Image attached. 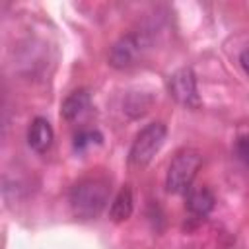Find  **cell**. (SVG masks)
Listing matches in <instances>:
<instances>
[{
	"label": "cell",
	"mask_w": 249,
	"mask_h": 249,
	"mask_svg": "<svg viewBox=\"0 0 249 249\" xmlns=\"http://www.w3.org/2000/svg\"><path fill=\"white\" fill-rule=\"evenodd\" d=\"M109 181L103 177H86L80 179L68 195L70 210L80 220H93L97 218L109 200Z\"/></svg>",
	"instance_id": "1"
},
{
	"label": "cell",
	"mask_w": 249,
	"mask_h": 249,
	"mask_svg": "<svg viewBox=\"0 0 249 249\" xmlns=\"http://www.w3.org/2000/svg\"><path fill=\"white\" fill-rule=\"evenodd\" d=\"M202 165V154L196 148H183L179 150L167 167L165 175V189L173 195H187L198 169Z\"/></svg>",
	"instance_id": "2"
},
{
	"label": "cell",
	"mask_w": 249,
	"mask_h": 249,
	"mask_svg": "<svg viewBox=\"0 0 249 249\" xmlns=\"http://www.w3.org/2000/svg\"><path fill=\"white\" fill-rule=\"evenodd\" d=\"M167 136V128L161 121H154L150 124H146L134 138L130 152H128V161L132 167H146L154 156L160 152V148L163 146Z\"/></svg>",
	"instance_id": "3"
},
{
	"label": "cell",
	"mask_w": 249,
	"mask_h": 249,
	"mask_svg": "<svg viewBox=\"0 0 249 249\" xmlns=\"http://www.w3.org/2000/svg\"><path fill=\"white\" fill-rule=\"evenodd\" d=\"M167 91L179 105H183L187 109H196L200 105V97H198V89H196V76H195L193 68H189V66L175 70L167 78Z\"/></svg>",
	"instance_id": "4"
},
{
	"label": "cell",
	"mask_w": 249,
	"mask_h": 249,
	"mask_svg": "<svg viewBox=\"0 0 249 249\" xmlns=\"http://www.w3.org/2000/svg\"><path fill=\"white\" fill-rule=\"evenodd\" d=\"M144 37L138 33H126L121 39H117L109 51V64L117 70L130 68L138 62V58L144 53Z\"/></svg>",
	"instance_id": "5"
},
{
	"label": "cell",
	"mask_w": 249,
	"mask_h": 249,
	"mask_svg": "<svg viewBox=\"0 0 249 249\" xmlns=\"http://www.w3.org/2000/svg\"><path fill=\"white\" fill-rule=\"evenodd\" d=\"M54 140V132L53 126L47 119L43 117H35L27 128V144L31 146V150H35L37 154H45Z\"/></svg>",
	"instance_id": "6"
},
{
	"label": "cell",
	"mask_w": 249,
	"mask_h": 249,
	"mask_svg": "<svg viewBox=\"0 0 249 249\" xmlns=\"http://www.w3.org/2000/svg\"><path fill=\"white\" fill-rule=\"evenodd\" d=\"M214 195L208 187H196V189H189L187 193V210L196 216V218H204L210 214V210L214 208Z\"/></svg>",
	"instance_id": "7"
},
{
	"label": "cell",
	"mask_w": 249,
	"mask_h": 249,
	"mask_svg": "<svg viewBox=\"0 0 249 249\" xmlns=\"http://www.w3.org/2000/svg\"><path fill=\"white\" fill-rule=\"evenodd\" d=\"M89 107V93L88 89H76L72 91L64 101H62V107H60V115L64 121H76L78 117H82Z\"/></svg>",
	"instance_id": "8"
},
{
	"label": "cell",
	"mask_w": 249,
	"mask_h": 249,
	"mask_svg": "<svg viewBox=\"0 0 249 249\" xmlns=\"http://www.w3.org/2000/svg\"><path fill=\"white\" fill-rule=\"evenodd\" d=\"M132 208H134V198H132V191L130 187H123L113 202H111V208H109V218L115 222V224H121V222H126L132 214Z\"/></svg>",
	"instance_id": "9"
},
{
	"label": "cell",
	"mask_w": 249,
	"mask_h": 249,
	"mask_svg": "<svg viewBox=\"0 0 249 249\" xmlns=\"http://www.w3.org/2000/svg\"><path fill=\"white\" fill-rule=\"evenodd\" d=\"M103 140V136L97 132V130H80L76 136H74V148L76 150H84L86 146L89 144H99Z\"/></svg>",
	"instance_id": "10"
},
{
	"label": "cell",
	"mask_w": 249,
	"mask_h": 249,
	"mask_svg": "<svg viewBox=\"0 0 249 249\" xmlns=\"http://www.w3.org/2000/svg\"><path fill=\"white\" fill-rule=\"evenodd\" d=\"M235 154L237 158L249 165V134H241L235 140Z\"/></svg>",
	"instance_id": "11"
},
{
	"label": "cell",
	"mask_w": 249,
	"mask_h": 249,
	"mask_svg": "<svg viewBox=\"0 0 249 249\" xmlns=\"http://www.w3.org/2000/svg\"><path fill=\"white\" fill-rule=\"evenodd\" d=\"M239 62H241V68L249 74V49H245V51L239 54Z\"/></svg>",
	"instance_id": "12"
}]
</instances>
